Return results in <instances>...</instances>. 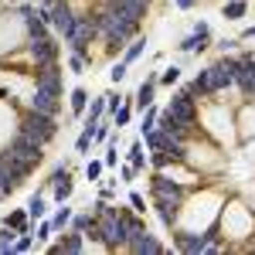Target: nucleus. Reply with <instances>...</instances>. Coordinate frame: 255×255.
<instances>
[{
    "label": "nucleus",
    "instance_id": "obj_3",
    "mask_svg": "<svg viewBox=\"0 0 255 255\" xmlns=\"http://www.w3.org/2000/svg\"><path fill=\"white\" fill-rule=\"evenodd\" d=\"M228 68H232V79H235V89L245 99L255 96V55H225Z\"/></svg>",
    "mask_w": 255,
    "mask_h": 255
},
{
    "label": "nucleus",
    "instance_id": "obj_18",
    "mask_svg": "<svg viewBox=\"0 0 255 255\" xmlns=\"http://www.w3.org/2000/svg\"><path fill=\"white\" fill-rule=\"evenodd\" d=\"M89 102H92V96H89V89H85V85H75V89L68 92V109H72V116H75V119L85 116Z\"/></svg>",
    "mask_w": 255,
    "mask_h": 255
},
{
    "label": "nucleus",
    "instance_id": "obj_43",
    "mask_svg": "<svg viewBox=\"0 0 255 255\" xmlns=\"http://www.w3.org/2000/svg\"><path fill=\"white\" fill-rule=\"evenodd\" d=\"M150 3H153V0H150Z\"/></svg>",
    "mask_w": 255,
    "mask_h": 255
},
{
    "label": "nucleus",
    "instance_id": "obj_14",
    "mask_svg": "<svg viewBox=\"0 0 255 255\" xmlns=\"http://www.w3.org/2000/svg\"><path fill=\"white\" fill-rule=\"evenodd\" d=\"M157 89H160V72H150L146 79L139 82L136 96H133V106H136L139 113H143L146 106H153V102H157Z\"/></svg>",
    "mask_w": 255,
    "mask_h": 255
},
{
    "label": "nucleus",
    "instance_id": "obj_23",
    "mask_svg": "<svg viewBox=\"0 0 255 255\" xmlns=\"http://www.w3.org/2000/svg\"><path fill=\"white\" fill-rule=\"evenodd\" d=\"M157 119H160V106H146L143 113H139V136H146L150 129H157Z\"/></svg>",
    "mask_w": 255,
    "mask_h": 255
},
{
    "label": "nucleus",
    "instance_id": "obj_39",
    "mask_svg": "<svg viewBox=\"0 0 255 255\" xmlns=\"http://www.w3.org/2000/svg\"><path fill=\"white\" fill-rule=\"evenodd\" d=\"M238 44H242V38H221V41H218V51L228 55V51H235Z\"/></svg>",
    "mask_w": 255,
    "mask_h": 255
},
{
    "label": "nucleus",
    "instance_id": "obj_34",
    "mask_svg": "<svg viewBox=\"0 0 255 255\" xmlns=\"http://www.w3.org/2000/svg\"><path fill=\"white\" fill-rule=\"evenodd\" d=\"M102 170H106L102 160H89V163H85V180H89V184H99V180H102Z\"/></svg>",
    "mask_w": 255,
    "mask_h": 255
},
{
    "label": "nucleus",
    "instance_id": "obj_40",
    "mask_svg": "<svg viewBox=\"0 0 255 255\" xmlns=\"http://www.w3.org/2000/svg\"><path fill=\"white\" fill-rule=\"evenodd\" d=\"M119 106H123V96H116V92H106V113L113 116Z\"/></svg>",
    "mask_w": 255,
    "mask_h": 255
},
{
    "label": "nucleus",
    "instance_id": "obj_2",
    "mask_svg": "<svg viewBox=\"0 0 255 255\" xmlns=\"http://www.w3.org/2000/svg\"><path fill=\"white\" fill-rule=\"evenodd\" d=\"M17 129L24 133V136L38 139L41 146H48L51 139L58 136V119H55V116H44V113H34V109H24Z\"/></svg>",
    "mask_w": 255,
    "mask_h": 255
},
{
    "label": "nucleus",
    "instance_id": "obj_7",
    "mask_svg": "<svg viewBox=\"0 0 255 255\" xmlns=\"http://www.w3.org/2000/svg\"><path fill=\"white\" fill-rule=\"evenodd\" d=\"M167 113H170L180 126H187L191 133H194L197 119H201V116H197V99L191 96V92H184V89H180V92H174V99L167 102Z\"/></svg>",
    "mask_w": 255,
    "mask_h": 255
},
{
    "label": "nucleus",
    "instance_id": "obj_15",
    "mask_svg": "<svg viewBox=\"0 0 255 255\" xmlns=\"http://www.w3.org/2000/svg\"><path fill=\"white\" fill-rule=\"evenodd\" d=\"M123 160H126V163H133V167H136L139 174L146 170V163H150V153H146V143H143V136H136L133 143H129V146H126Z\"/></svg>",
    "mask_w": 255,
    "mask_h": 255
},
{
    "label": "nucleus",
    "instance_id": "obj_30",
    "mask_svg": "<svg viewBox=\"0 0 255 255\" xmlns=\"http://www.w3.org/2000/svg\"><path fill=\"white\" fill-rule=\"evenodd\" d=\"M14 238H17V232H14V228L0 225V255H14Z\"/></svg>",
    "mask_w": 255,
    "mask_h": 255
},
{
    "label": "nucleus",
    "instance_id": "obj_17",
    "mask_svg": "<svg viewBox=\"0 0 255 255\" xmlns=\"http://www.w3.org/2000/svg\"><path fill=\"white\" fill-rule=\"evenodd\" d=\"M153 208H157V218L163 221V228L174 232L177 221H180V208H184V204H174V201H153Z\"/></svg>",
    "mask_w": 255,
    "mask_h": 255
},
{
    "label": "nucleus",
    "instance_id": "obj_8",
    "mask_svg": "<svg viewBox=\"0 0 255 255\" xmlns=\"http://www.w3.org/2000/svg\"><path fill=\"white\" fill-rule=\"evenodd\" d=\"M34 89L51 92V96H65V68H61V61L34 68Z\"/></svg>",
    "mask_w": 255,
    "mask_h": 255
},
{
    "label": "nucleus",
    "instance_id": "obj_6",
    "mask_svg": "<svg viewBox=\"0 0 255 255\" xmlns=\"http://www.w3.org/2000/svg\"><path fill=\"white\" fill-rule=\"evenodd\" d=\"M44 3H48V24L55 27V34L58 38H68L72 27H75V20H79L75 7L68 0H44Z\"/></svg>",
    "mask_w": 255,
    "mask_h": 255
},
{
    "label": "nucleus",
    "instance_id": "obj_42",
    "mask_svg": "<svg viewBox=\"0 0 255 255\" xmlns=\"http://www.w3.org/2000/svg\"><path fill=\"white\" fill-rule=\"evenodd\" d=\"M177 10H194V0H174Z\"/></svg>",
    "mask_w": 255,
    "mask_h": 255
},
{
    "label": "nucleus",
    "instance_id": "obj_1",
    "mask_svg": "<svg viewBox=\"0 0 255 255\" xmlns=\"http://www.w3.org/2000/svg\"><path fill=\"white\" fill-rule=\"evenodd\" d=\"M228 85H235V79H232L228 61L221 58V61H215V65H208V68H201L194 75V82L184 85V92H191V96H218V92H225Z\"/></svg>",
    "mask_w": 255,
    "mask_h": 255
},
{
    "label": "nucleus",
    "instance_id": "obj_4",
    "mask_svg": "<svg viewBox=\"0 0 255 255\" xmlns=\"http://www.w3.org/2000/svg\"><path fill=\"white\" fill-rule=\"evenodd\" d=\"M187 187H191V184L170 180L163 170H157V174L150 177V197H153V201H174V204H184V201H187Z\"/></svg>",
    "mask_w": 255,
    "mask_h": 255
},
{
    "label": "nucleus",
    "instance_id": "obj_21",
    "mask_svg": "<svg viewBox=\"0 0 255 255\" xmlns=\"http://www.w3.org/2000/svg\"><path fill=\"white\" fill-rule=\"evenodd\" d=\"M109 3H116L119 10H126L129 17H136V20H143L150 14V0H109Z\"/></svg>",
    "mask_w": 255,
    "mask_h": 255
},
{
    "label": "nucleus",
    "instance_id": "obj_9",
    "mask_svg": "<svg viewBox=\"0 0 255 255\" xmlns=\"http://www.w3.org/2000/svg\"><path fill=\"white\" fill-rule=\"evenodd\" d=\"M204 48H211V24H208V20H194V31H191L187 38L177 41V51H180V55H197V51H204Z\"/></svg>",
    "mask_w": 255,
    "mask_h": 255
},
{
    "label": "nucleus",
    "instance_id": "obj_24",
    "mask_svg": "<svg viewBox=\"0 0 255 255\" xmlns=\"http://www.w3.org/2000/svg\"><path fill=\"white\" fill-rule=\"evenodd\" d=\"M245 14H249V0H225V7H221L225 20H242Z\"/></svg>",
    "mask_w": 255,
    "mask_h": 255
},
{
    "label": "nucleus",
    "instance_id": "obj_11",
    "mask_svg": "<svg viewBox=\"0 0 255 255\" xmlns=\"http://www.w3.org/2000/svg\"><path fill=\"white\" fill-rule=\"evenodd\" d=\"M44 184L51 187V197H55V204H65L68 197L75 194V180H72V170H68V167H58V170L48 177Z\"/></svg>",
    "mask_w": 255,
    "mask_h": 255
},
{
    "label": "nucleus",
    "instance_id": "obj_28",
    "mask_svg": "<svg viewBox=\"0 0 255 255\" xmlns=\"http://www.w3.org/2000/svg\"><path fill=\"white\" fill-rule=\"evenodd\" d=\"M27 215H31V221H34V225H38L41 218L48 215V201H44L41 194H34L31 201H27Z\"/></svg>",
    "mask_w": 255,
    "mask_h": 255
},
{
    "label": "nucleus",
    "instance_id": "obj_35",
    "mask_svg": "<svg viewBox=\"0 0 255 255\" xmlns=\"http://www.w3.org/2000/svg\"><path fill=\"white\" fill-rule=\"evenodd\" d=\"M126 75H129V65H126L123 58L113 61V68H109V82H113V85H119V82L126 79Z\"/></svg>",
    "mask_w": 255,
    "mask_h": 255
},
{
    "label": "nucleus",
    "instance_id": "obj_37",
    "mask_svg": "<svg viewBox=\"0 0 255 255\" xmlns=\"http://www.w3.org/2000/svg\"><path fill=\"white\" fill-rule=\"evenodd\" d=\"M129 208H133L136 215H146V197L139 194V191H129Z\"/></svg>",
    "mask_w": 255,
    "mask_h": 255
},
{
    "label": "nucleus",
    "instance_id": "obj_5",
    "mask_svg": "<svg viewBox=\"0 0 255 255\" xmlns=\"http://www.w3.org/2000/svg\"><path fill=\"white\" fill-rule=\"evenodd\" d=\"M27 58L34 68H44V65H55L61 61V44L51 34H44V38H27Z\"/></svg>",
    "mask_w": 255,
    "mask_h": 255
},
{
    "label": "nucleus",
    "instance_id": "obj_41",
    "mask_svg": "<svg viewBox=\"0 0 255 255\" xmlns=\"http://www.w3.org/2000/svg\"><path fill=\"white\" fill-rule=\"evenodd\" d=\"M238 38H242V41H255V24H249V27H245Z\"/></svg>",
    "mask_w": 255,
    "mask_h": 255
},
{
    "label": "nucleus",
    "instance_id": "obj_27",
    "mask_svg": "<svg viewBox=\"0 0 255 255\" xmlns=\"http://www.w3.org/2000/svg\"><path fill=\"white\" fill-rule=\"evenodd\" d=\"M143 51H146V38H133L129 41V44H126V51H123V61H126V65H136L139 58H143Z\"/></svg>",
    "mask_w": 255,
    "mask_h": 255
},
{
    "label": "nucleus",
    "instance_id": "obj_16",
    "mask_svg": "<svg viewBox=\"0 0 255 255\" xmlns=\"http://www.w3.org/2000/svg\"><path fill=\"white\" fill-rule=\"evenodd\" d=\"M0 225H7V228H14V232H34V221L27 215V208H10L7 215L0 218Z\"/></svg>",
    "mask_w": 255,
    "mask_h": 255
},
{
    "label": "nucleus",
    "instance_id": "obj_10",
    "mask_svg": "<svg viewBox=\"0 0 255 255\" xmlns=\"http://www.w3.org/2000/svg\"><path fill=\"white\" fill-rule=\"evenodd\" d=\"M92 245H89V238L82 235V232H58V242H51L48 245V252H55V255H82V252H89Z\"/></svg>",
    "mask_w": 255,
    "mask_h": 255
},
{
    "label": "nucleus",
    "instance_id": "obj_31",
    "mask_svg": "<svg viewBox=\"0 0 255 255\" xmlns=\"http://www.w3.org/2000/svg\"><path fill=\"white\" fill-rule=\"evenodd\" d=\"M92 225H96V215H92V211H82V215L72 218V225H68V228H72V232H82V235H85V232H89Z\"/></svg>",
    "mask_w": 255,
    "mask_h": 255
},
{
    "label": "nucleus",
    "instance_id": "obj_25",
    "mask_svg": "<svg viewBox=\"0 0 255 255\" xmlns=\"http://www.w3.org/2000/svg\"><path fill=\"white\" fill-rule=\"evenodd\" d=\"M92 146H96V126H82L79 139H75V153H79V157H89Z\"/></svg>",
    "mask_w": 255,
    "mask_h": 255
},
{
    "label": "nucleus",
    "instance_id": "obj_26",
    "mask_svg": "<svg viewBox=\"0 0 255 255\" xmlns=\"http://www.w3.org/2000/svg\"><path fill=\"white\" fill-rule=\"evenodd\" d=\"M72 218H75V211L68 208V201H65V204H58V211L51 215V225H55V235H58V232H68Z\"/></svg>",
    "mask_w": 255,
    "mask_h": 255
},
{
    "label": "nucleus",
    "instance_id": "obj_12",
    "mask_svg": "<svg viewBox=\"0 0 255 255\" xmlns=\"http://www.w3.org/2000/svg\"><path fill=\"white\" fill-rule=\"evenodd\" d=\"M123 252H133V255H163L167 249H163V242H160L157 235H150L146 228L143 232H136V235L126 242V249Z\"/></svg>",
    "mask_w": 255,
    "mask_h": 255
},
{
    "label": "nucleus",
    "instance_id": "obj_13",
    "mask_svg": "<svg viewBox=\"0 0 255 255\" xmlns=\"http://www.w3.org/2000/svg\"><path fill=\"white\" fill-rule=\"evenodd\" d=\"M27 109H34V113H44V116H55V119H58V113H61V96H51V92L34 89V92L27 96Z\"/></svg>",
    "mask_w": 255,
    "mask_h": 255
},
{
    "label": "nucleus",
    "instance_id": "obj_20",
    "mask_svg": "<svg viewBox=\"0 0 255 255\" xmlns=\"http://www.w3.org/2000/svg\"><path fill=\"white\" fill-rule=\"evenodd\" d=\"M133 113H136V106H133V96H126L123 99V106H119L116 113H113V126H116V129H126V126H129V123H133Z\"/></svg>",
    "mask_w": 255,
    "mask_h": 255
},
{
    "label": "nucleus",
    "instance_id": "obj_32",
    "mask_svg": "<svg viewBox=\"0 0 255 255\" xmlns=\"http://www.w3.org/2000/svg\"><path fill=\"white\" fill-rule=\"evenodd\" d=\"M89 65H92V58L68 51V72H72V75H85V68H89Z\"/></svg>",
    "mask_w": 255,
    "mask_h": 255
},
{
    "label": "nucleus",
    "instance_id": "obj_29",
    "mask_svg": "<svg viewBox=\"0 0 255 255\" xmlns=\"http://www.w3.org/2000/svg\"><path fill=\"white\" fill-rule=\"evenodd\" d=\"M38 245V238L31 235V232H17V238H14V255H24V252H31Z\"/></svg>",
    "mask_w": 255,
    "mask_h": 255
},
{
    "label": "nucleus",
    "instance_id": "obj_38",
    "mask_svg": "<svg viewBox=\"0 0 255 255\" xmlns=\"http://www.w3.org/2000/svg\"><path fill=\"white\" fill-rule=\"evenodd\" d=\"M119 177H123V184H133V180L139 177V170L133 167V163H123V167H119Z\"/></svg>",
    "mask_w": 255,
    "mask_h": 255
},
{
    "label": "nucleus",
    "instance_id": "obj_33",
    "mask_svg": "<svg viewBox=\"0 0 255 255\" xmlns=\"http://www.w3.org/2000/svg\"><path fill=\"white\" fill-rule=\"evenodd\" d=\"M180 72H184V68H180V65H167V68H160V85H177V82H180Z\"/></svg>",
    "mask_w": 255,
    "mask_h": 255
},
{
    "label": "nucleus",
    "instance_id": "obj_22",
    "mask_svg": "<svg viewBox=\"0 0 255 255\" xmlns=\"http://www.w3.org/2000/svg\"><path fill=\"white\" fill-rule=\"evenodd\" d=\"M102 116H106V92H102V96H92L89 109H85V116H82V126H96Z\"/></svg>",
    "mask_w": 255,
    "mask_h": 255
},
{
    "label": "nucleus",
    "instance_id": "obj_36",
    "mask_svg": "<svg viewBox=\"0 0 255 255\" xmlns=\"http://www.w3.org/2000/svg\"><path fill=\"white\" fill-rule=\"evenodd\" d=\"M34 228H38V249H41V245H44V242H48L51 235H55V225H51V218H41Z\"/></svg>",
    "mask_w": 255,
    "mask_h": 255
},
{
    "label": "nucleus",
    "instance_id": "obj_19",
    "mask_svg": "<svg viewBox=\"0 0 255 255\" xmlns=\"http://www.w3.org/2000/svg\"><path fill=\"white\" fill-rule=\"evenodd\" d=\"M235 126H238V139H245V143L255 139V106H252V102L242 106V119H238Z\"/></svg>",
    "mask_w": 255,
    "mask_h": 255
}]
</instances>
